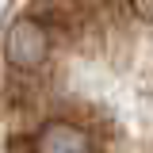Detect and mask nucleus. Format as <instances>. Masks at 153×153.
Listing matches in <instances>:
<instances>
[{"instance_id": "f257e3e1", "label": "nucleus", "mask_w": 153, "mask_h": 153, "mask_svg": "<svg viewBox=\"0 0 153 153\" xmlns=\"http://www.w3.org/2000/svg\"><path fill=\"white\" fill-rule=\"evenodd\" d=\"M4 153H153V0H27L0 46Z\"/></svg>"}]
</instances>
